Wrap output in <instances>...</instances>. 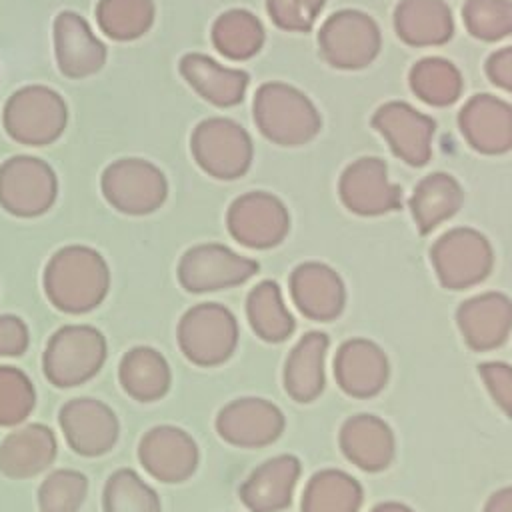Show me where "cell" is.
Returning a JSON list of instances; mask_svg holds the SVG:
<instances>
[{
  "label": "cell",
  "mask_w": 512,
  "mask_h": 512,
  "mask_svg": "<svg viewBox=\"0 0 512 512\" xmlns=\"http://www.w3.org/2000/svg\"><path fill=\"white\" fill-rule=\"evenodd\" d=\"M42 284L54 308L68 314H86L108 296L110 268L98 250L72 244L50 256Z\"/></svg>",
  "instance_id": "cell-1"
},
{
  "label": "cell",
  "mask_w": 512,
  "mask_h": 512,
  "mask_svg": "<svg viewBox=\"0 0 512 512\" xmlns=\"http://www.w3.org/2000/svg\"><path fill=\"white\" fill-rule=\"evenodd\" d=\"M108 356L106 336L88 324L58 328L46 342L42 372L58 388H74L94 378Z\"/></svg>",
  "instance_id": "cell-2"
},
{
  "label": "cell",
  "mask_w": 512,
  "mask_h": 512,
  "mask_svg": "<svg viewBox=\"0 0 512 512\" xmlns=\"http://www.w3.org/2000/svg\"><path fill=\"white\" fill-rule=\"evenodd\" d=\"M254 120L258 130L282 146H302L320 130V116L314 104L296 88L268 82L254 98Z\"/></svg>",
  "instance_id": "cell-3"
},
{
  "label": "cell",
  "mask_w": 512,
  "mask_h": 512,
  "mask_svg": "<svg viewBox=\"0 0 512 512\" xmlns=\"http://www.w3.org/2000/svg\"><path fill=\"white\" fill-rule=\"evenodd\" d=\"M2 122L8 136L18 144L46 146L64 134L68 108L56 90L32 84L6 100Z\"/></svg>",
  "instance_id": "cell-4"
},
{
  "label": "cell",
  "mask_w": 512,
  "mask_h": 512,
  "mask_svg": "<svg viewBox=\"0 0 512 512\" xmlns=\"http://www.w3.org/2000/svg\"><path fill=\"white\" fill-rule=\"evenodd\" d=\"M100 186L106 202L128 216L152 214L168 196L164 172L142 158H120L108 164Z\"/></svg>",
  "instance_id": "cell-5"
},
{
  "label": "cell",
  "mask_w": 512,
  "mask_h": 512,
  "mask_svg": "<svg viewBox=\"0 0 512 512\" xmlns=\"http://www.w3.org/2000/svg\"><path fill=\"white\" fill-rule=\"evenodd\" d=\"M182 354L198 366L226 362L238 340V326L228 308L216 302L192 306L178 322L176 330Z\"/></svg>",
  "instance_id": "cell-6"
},
{
  "label": "cell",
  "mask_w": 512,
  "mask_h": 512,
  "mask_svg": "<svg viewBox=\"0 0 512 512\" xmlns=\"http://www.w3.org/2000/svg\"><path fill=\"white\" fill-rule=\"evenodd\" d=\"M58 178L52 166L34 156H12L0 164V206L18 218H36L52 208Z\"/></svg>",
  "instance_id": "cell-7"
},
{
  "label": "cell",
  "mask_w": 512,
  "mask_h": 512,
  "mask_svg": "<svg viewBox=\"0 0 512 512\" xmlns=\"http://www.w3.org/2000/svg\"><path fill=\"white\" fill-rule=\"evenodd\" d=\"M196 164L220 180L240 178L252 162V142L248 132L228 118H208L200 122L190 138Z\"/></svg>",
  "instance_id": "cell-8"
},
{
  "label": "cell",
  "mask_w": 512,
  "mask_h": 512,
  "mask_svg": "<svg viewBox=\"0 0 512 512\" xmlns=\"http://www.w3.org/2000/svg\"><path fill=\"white\" fill-rule=\"evenodd\" d=\"M318 42L328 64L334 68L358 70L378 56L380 30L368 14L340 10L324 22Z\"/></svg>",
  "instance_id": "cell-9"
},
{
  "label": "cell",
  "mask_w": 512,
  "mask_h": 512,
  "mask_svg": "<svg viewBox=\"0 0 512 512\" xmlns=\"http://www.w3.org/2000/svg\"><path fill=\"white\" fill-rule=\"evenodd\" d=\"M258 270L256 262L222 244H198L178 262V282L184 290L202 294L242 284Z\"/></svg>",
  "instance_id": "cell-10"
},
{
  "label": "cell",
  "mask_w": 512,
  "mask_h": 512,
  "mask_svg": "<svg viewBox=\"0 0 512 512\" xmlns=\"http://www.w3.org/2000/svg\"><path fill=\"white\" fill-rule=\"evenodd\" d=\"M58 422L66 444L80 456L98 458L116 446L120 424L114 410L96 398H72L60 412Z\"/></svg>",
  "instance_id": "cell-11"
},
{
  "label": "cell",
  "mask_w": 512,
  "mask_h": 512,
  "mask_svg": "<svg viewBox=\"0 0 512 512\" xmlns=\"http://www.w3.org/2000/svg\"><path fill=\"white\" fill-rule=\"evenodd\" d=\"M432 262L440 282L448 288H466L492 268V250L488 240L470 228H458L444 234L432 248Z\"/></svg>",
  "instance_id": "cell-12"
},
{
  "label": "cell",
  "mask_w": 512,
  "mask_h": 512,
  "mask_svg": "<svg viewBox=\"0 0 512 512\" xmlns=\"http://www.w3.org/2000/svg\"><path fill=\"white\" fill-rule=\"evenodd\" d=\"M198 456L194 438L186 430L170 424L150 428L138 444L142 468L166 484L188 480L198 466Z\"/></svg>",
  "instance_id": "cell-13"
},
{
  "label": "cell",
  "mask_w": 512,
  "mask_h": 512,
  "mask_svg": "<svg viewBox=\"0 0 512 512\" xmlns=\"http://www.w3.org/2000/svg\"><path fill=\"white\" fill-rule=\"evenodd\" d=\"M228 230L244 246L270 248L286 236L288 212L272 194L250 192L230 206Z\"/></svg>",
  "instance_id": "cell-14"
},
{
  "label": "cell",
  "mask_w": 512,
  "mask_h": 512,
  "mask_svg": "<svg viewBox=\"0 0 512 512\" xmlns=\"http://www.w3.org/2000/svg\"><path fill=\"white\" fill-rule=\"evenodd\" d=\"M54 54L58 70L74 80L88 78L106 64V46L72 10H62L54 18Z\"/></svg>",
  "instance_id": "cell-15"
},
{
  "label": "cell",
  "mask_w": 512,
  "mask_h": 512,
  "mask_svg": "<svg viewBox=\"0 0 512 512\" xmlns=\"http://www.w3.org/2000/svg\"><path fill=\"white\" fill-rule=\"evenodd\" d=\"M372 126L384 134L390 150L406 164L422 166L430 160L434 120L404 102H388L372 118Z\"/></svg>",
  "instance_id": "cell-16"
},
{
  "label": "cell",
  "mask_w": 512,
  "mask_h": 512,
  "mask_svg": "<svg viewBox=\"0 0 512 512\" xmlns=\"http://www.w3.org/2000/svg\"><path fill=\"white\" fill-rule=\"evenodd\" d=\"M340 198L362 216L398 210L402 204L400 188L388 182L386 164L380 158H360L350 164L340 178Z\"/></svg>",
  "instance_id": "cell-17"
},
{
  "label": "cell",
  "mask_w": 512,
  "mask_h": 512,
  "mask_svg": "<svg viewBox=\"0 0 512 512\" xmlns=\"http://www.w3.org/2000/svg\"><path fill=\"white\" fill-rule=\"evenodd\" d=\"M284 428L282 412L268 400L240 398L224 406L216 418L218 434L236 446H264Z\"/></svg>",
  "instance_id": "cell-18"
},
{
  "label": "cell",
  "mask_w": 512,
  "mask_h": 512,
  "mask_svg": "<svg viewBox=\"0 0 512 512\" xmlns=\"http://www.w3.org/2000/svg\"><path fill=\"white\" fill-rule=\"evenodd\" d=\"M468 144L482 154H502L512 148V106L488 94H476L458 116Z\"/></svg>",
  "instance_id": "cell-19"
},
{
  "label": "cell",
  "mask_w": 512,
  "mask_h": 512,
  "mask_svg": "<svg viewBox=\"0 0 512 512\" xmlns=\"http://www.w3.org/2000/svg\"><path fill=\"white\" fill-rule=\"evenodd\" d=\"M58 442L44 424H22L0 442V472L14 480L42 474L56 460Z\"/></svg>",
  "instance_id": "cell-20"
},
{
  "label": "cell",
  "mask_w": 512,
  "mask_h": 512,
  "mask_svg": "<svg viewBox=\"0 0 512 512\" xmlns=\"http://www.w3.org/2000/svg\"><path fill=\"white\" fill-rule=\"evenodd\" d=\"M290 290L300 312L314 320L336 318L346 302L340 276L320 262H306L294 270Z\"/></svg>",
  "instance_id": "cell-21"
},
{
  "label": "cell",
  "mask_w": 512,
  "mask_h": 512,
  "mask_svg": "<svg viewBox=\"0 0 512 512\" xmlns=\"http://www.w3.org/2000/svg\"><path fill=\"white\" fill-rule=\"evenodd\" d=\"M458 324L470 348H496L512 330V302L498 292L470 298L458 310Z\"/></svg>",
  "instance_id": "cell-22"
},
{
  "label": "cell",
  "mask_w": 512,
  "mask_h": 512,
  "mask_svg": "<svg viewBox=\"0 0 512 512\" xmlns=\"http://www.w3.org/2000/svg\"><path fill=\"white\" fill-rule=\"evenodd\" d=\"M338 384L352 396L376 394L388 380V360L370 340L346 342L334 362Z\"/></svg>",
  "instance_id": "cell-23"
},
{
  "label": "cell",
  "mask_w": 512,
  "mask_h": 512,
  "mask_svg": "<svg viewBox=\"0 0 512 512\" xmlns=\"http://www.w3.org/2000/svg\"><path fill=\"white\" fill-rule=\"evenodd\" d=\"M300 464L292 456H280L258 466L240 488V498L252 512H276L290 504Z\"/></svg>",
  "instance_id": "cell-24"
},
{
  "label": "cell",
  "mask_w": 512,
  "mask_h": 512,
  "mask_svg": "<svg viewBox=\"0 0 512 512\" xmlns=\"http://www.w3.org/2000/svg\"><path fill=\"white\" fill-rule=\"evenodd\" d=\"M180 74L204 100L220 108L242 102L248 86V74L244 70L224 68L212 58L196 52L182 56Z\"/></svg>",
  "instance_id": "cell-25"
},
{
  "label": "cell",
  "mask_w": 512,
  "mask_h": 512,
  "mask_svg": "<svg viewBox=\"0 0 512 512\" xmlns=\"http://www.w3.org/2000/svg\"><path fill=\"white\" fill-rule=\"evenodd\" d=\"M118 380L130 398L156 402L170 390L172 372L166 358L156 348L134 346L120 360Z\"/></svg>",
  "instance_id": "cell-26"
},
{
  "label": "cell",
  "mask_w": 512,
  "mask_h": 512,
  "mask_svg": "<svg viewBox=\"0 0 512 512\" xmlns=\"http://www.w3.org/2000/svg\"><path fill=\"white\" fill-rule=\"evenodd\" d=\"M342 452L368 472L382 470L394 454V436L384 420L362 414L350 418L340 432Z\"/></svg>",
  "instance_id": "cell-27"
},
{
  "label": "cell",
  "mask_w": 512,
  "mask_h": 512,
  "mask_svg": "<svg viewBox=\"0 0 512 512\" xmlns=\"http://www.w3.org/2000/svg\"><path fill=\"white\" fill-rule=\"evenodd\" d=\"M398 36L410 46H436L452 38V12L442 0H402L394 14Z\"/></svg>",
  "instance_id": "cell-28"
},
{
  "label": "cell",
  "mask_w": 512,
  "mask_h": 512,
  "mask_svg": "<svg viewBox=\"0 0 512 512\" xmlns=\"http://www.w3.org/2000/svg\"><path fill=\"white\" fill-rule=\"evenodd\" d=\"M326 348V334L310 332L290 352L284 370V384L294 400L308 402L322 392Z\"/></svg>",
  "instance_id": "cell-29"
},
{
  "label": "cell",
  "mask_w": 512,
  "mask_h": 512,
  "mask_svg": "<svg viewBox=\"0 0 512 512\" xmlns=\"http://www.w3.org/2000/svg\"><path fill=\"white\" fill-rule=\"evenodd\" d=\"M460 204L462 190L458 182L450 174L442 172H434L424 178L410 198V208L422 234H428L434 226L458 212Z\"/></svg>",
  "instance_id": "cell-30"
},
{
  "label": "cell",
  "mask_w": 512,
  "mask_h": 512,
  "mask_svg": "<svg viewBox=\"0 0 512 512\" xmlns=\"http://www.w3.org/2000/svg\"><path fill=\"white\" fill-rule=\"evenodd\" d=\"M362 488L340 470H322L306 486L302 512H358Z\"/></svg>",
  "instance_id": "cell-31"
},
{
  "label": "cell",
  "mask_w": 512,
  "mask_h": 512,
  "mask_svg": "<svg viewBox=\"0 0 512 512\" xmlns=\"http://www.w3.org/2000/svg\"><path fill=\"white\" fill-rule=\"evenodd\" d=\"M154 0H98L96 22L100 30L118 42L144 36L154 24Z\"/></svg>",
  "instance_id": "cell-32"
},
{
  "label": "cell",
  "mask_w": 512,
  "mask_h": 512,
  "mask_svg": "<svg viewBox=\"0 0 512 512\" xmlns=\"http://www.w3.org/2000/svg\"><path fill=\"white\" fill-rule=\"evenodd\" d=\"M212 42L230 60H246L264 44L260 20L246 10H228L212 26Z\"/></svg>",
  "instance_id": "cell-33"
},
{
  "label": "cell",
  "mask_w": 512,
  "mask_h": 512,
  "mask_svg": "<svg viewBox=\"0 0 512 512\" xmlns=\"http://www.w3.org/2000/svg\"><path fill=\"white\" fill-rule=\"evenodd\" d=\"M246 312H248L252 330L268 342L286 340L294 330V320L284 308L280 290L272 280L260 282L250 292L246 302Z\"/></svg>",
  "instance_id": "cell-34"
},
{
  "label": "cell",
  "mask_w": 512,
  "mask_h": 512,
  "mask_svg": "<svg viewBox=\"0 0 512 512\" xmlns=\"http://www.w3.org/2000/svg\"><path fill=\"white\" fill-rule=\"evenodd\" d=\"M104 512H162L160 496L134 470L118 468L102 492Z\"/></svg>",
  "instance_id": "cell-35"
},
{
  "label": "cell",
  "mask_w": 512,
  "mask_h": 512,
  "mask_svg": "<svg viewBox=\"0 0 512 512\" xmlns=\"http://www.w3.org/2000/svg\"><path fill=\"white\" fill-rule=\"evenodd\" d=\"M410 86L420 100L432 106H448L460 96L462 78L452 62L444 58H426L412 68Z\"/></svg>",
  "instance_id": "cell-36"
},
{
  "label": "cell",
  "mask_w": 512,
  "mask_h": 512,
  "mask_svg": "<svg viewBox=\"0 0 512 512\" xmlns=\"http://www.w3.org/2000/svg\"><path fill=\"white\" fill-rule=\"evenodd\" d=\"M88 494V478L70 468L50 472L38 488L40 512H80Z\"/></svg>",
  "instance_id": "cell-37"
},
{
  "label": "cell",
  "mask_w": 512,
  "mask_h": 512,
  "mask_svg": "<svg viewBox=\"0 0 512 512\" xmlns=\"http://www.w3.org/2000/svg\"><path fill=\"white\" fill-rule=\"evenodd\" d=\"M36 404L30 376L10 364H0V426H18L28 420Z\"/></svg>",
  "instance_id": "cell-38"
},
{
  "label": "cell",
  "mask_w": 512,
  "mask_h": 512,
  "mask_svg": "<svg viewBox=\"0 0 512 512\" xmlns=\"http://www.w3.org/2000/svg\"><path fill=\"white\" fill-rule=\"evenodd\" d=\"M462 16L468 32L480 40H500L512 34L510 0H468Z\"/></svg>",
  "instance_id": "cell-39"
},
{
  "label": "cell",
  "mask_w": 512,
  "mask_h": 512,
  "mask_svg": "<svg viewBox=\"0 0 512 512\" xmlns=\"http://www.w3.org/2000/svg\"><path fill=\"white\" fill-rule=\"evenodd\" d=\"M326 0H266L268 14L278 28L308 32Z\"/></svg>",
  "instance_id": "cell-40"
},
{
  "label": "cell",
  "mask_w": 512,
  "mask_h": 512,
  "mask_svg": "<svg viewBox=\"0 0 512 512\" xmlns=\"http://www.w3.org/2000/svg\"><path fill=\"white\" fill-rule=\"evenodd\" d=\"M30 344L28 324L16 314H0V358L22 356Z\"/></svg>",
  "instance_id": "cell-41"
},
{
  "label": "cell",
  "mask_w": 512,
  "mask_h": 512,
  "mask_svg": "<svg viewBox=\"0 0 512 512\" xmlns=\"http://www.w3.org/2000/svg\"><path fill=\"white\" fill-rule=\"evenodd\" d=\"M480 374L500 408L512 416V368L506 364L490 362L480 366Z\"/></svg>",
  "instance_id": "cell-42"
},
{
  "label": "cell",
  "mask_w": 512,
  "mask_h": 512,
  "mask_svg": "<svg viewBox=\"0 0 512 512\" xmlns=\"http://www.w3.org/2000/svg\"><path fill=\"white\" fill-rule=\"evenodd\" d=\"M486 74L496 86L512 92V46L498 50L488 58Z\"/></svg>",
  "instance_id": "cell-43"
},
{
  "label": "cell",
  "mask_w": 512,
  "mask_h": 512,
  "mask_svg": "<svg viewBox=\"0 0 512 512\" xmlns=\"http://www.w3.org/2000/svg\"><path fill=\"white\" fill-rule=\"evenodd\" d=\"M484 512H512V488H506V490L496 492V494L488 500Z\"/></svg>",
  "instance_id": "cell-44"
},
{
  "label": "cell",
  "mask_w": 512,
  "mask_h": 512,
  "mask_svg": "<svg viewBox=\"0 0 512 512\" xmlns=\"http://www.w3.org/2000/svg\"><path fill=\"white\" fill-rule=\"evenodd\" d=\"M372 512H412V510L402 506V504H398V502H384L382 506L374 508Z\"/></svg>",
  "instance_id": "cell-45"
}]
</instances>
